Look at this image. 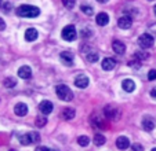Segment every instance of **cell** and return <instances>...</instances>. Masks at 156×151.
<instances>
[{
  "instance_id": "6da1fadb",
  "label": "cell",
  "mask_w": 156,
  "mask_h": 151,
  "mask_svg": "<svg viewBox=\"0 0 156 151\" xmlns=\"http://www.w3.org/2000/svg\"><path fill=\"white\" fill-rule=\"evenodd\" d=\"M40 14V10L35 6H29V4H22L17 8V15L22 18H35Z\"/></svg>"
},
{
  "instance_id": "7a4b0ae2",
  "label": "cell",
  "mask_w": 156,
  "mask_h": 151,
  "mask_svg": "<svg viewBox=\"0 0 156 151\" xmlns=\"http://www.w3.org/2000/svg\"><path fill=\"white\" fill-rule=\"evenodd\" d=\"M55 92H57V95H58V98L61 99V100H64V102H69V100L73 99V92L69 89V87H66V85H64V84L57 85Z\"/></svg>"
},
{
  "instance_id": "3957f363",
  "label": "cell",
  "mask_w": 156,
  "mask_h": 151,
  "mask_svg": "<svg viewBox=\"0 0 156 151\" xmlns=\"http://www.w3.org/2000/svg\"><path fill=\"white\" fill-rule=\"evenodd\" d=\"M153 43H155V39H153L151 35H148V33H144V35H141L138 37V44L142 49L151 48V47L153 45Z\"/></svg>"
},
{
  "instance_id": "277c9868",
  "label": "cell",
  "mask_w": 156,
  "mask_h": 151,
  "mask_svg": "<svg viewBox=\"0 0 156 151\" xmlns=\"http://www.w3.org/2000/svg\"><path fill=\"white\" fill-rule=\"evenodd\" d=\"M76 29H75L73 25H68L62 29V39L66 41H73L76 39Z\"/></svg>"
},
{
  "instance_id": "5b68a950",
  "label": "cell",
  "mask_w": 156,
  "mask_h": 151,
  "mask_svg": "<svg viewBox=\"0 0 156 151\" xmlns=\"http://www.w3.org/2000/svg\"><path fill=\"white\" fill-rule=\"evenodd\" d=\"M118 25H119V28L120 29H130L131 28V25H133V19H131V17H127V15H123V17H120L119 18V21H118Z\"/></svg>"
},
{
  "instance_id": "8992f818",
  "label": "cell",
  "mask_w": 156,
  "mask_h": 151,
  "mask_svg": "<svg viewBox=\"0 0 156 151\" xmlns=\"http://www.w3.org/2000/svg\"><path fill=\"white\" fill-rule=\"evenodd\" d=\"M88 84H90V80H88V77L86 74H79L75 79V85L77 88H86L88 87Z\"/></svg>"
},
{
  "instance_id": "52a82bcc",
  "label": "cell",
  "mask_w": 156,
  "mask_h": 151,
  "mask_svg": "<svg viewBox=\"0 0 156 151\" xmlns=\"http://www.w3.org/2000/svg\"><path fill=\"white\" fill-rule=\"evenodd\" d=\"M104 113H105V117H108L109 119H119V116H120L119 111L112 106H106L104 109Z\"/></svg>"
},
{
  "instance_id": "ba28073f",
  "label": "cell",
  "mask_w": 156,
  "mask_h": 151,
  "mask_svg": "<svg viewBox=\"0 0 156 151\" xmlns=\"http://www.w3.org/2000/svg\"><path fill=\"white\" fill-rule=\"evenodd\" d=\"M39 109H40V111L44 116H47V114H50L51 111H53V103H51L50 100H43V102H40V105H39Z\"/></svg>"
},
{
  "instance_id": "9c48e42d",
  "label": "cell",
  "mask_w": 156,
  "mask_h": 151,
  "mask_svg": "<svg viewBox=\"0 0 156 151\" xmlns=\"http://www.w3.org/2000/svg\"><path fill=\"white\" fill-rule=\"evenodd\" d=\"M142 128L145 129V131H152L153 128H155V119L152 118V117L147 116L144 117V119H142Z\"/></svg>"
},
{
  "instance_id": "30bf717a",
  "label": "cell",
  "mask_w": 156,
  "mask_h": 151,
  "mask_svg": "<svg viewBox=\"0 0 156 151\" xmlns=\"http://www.w3.org/2000/svg\"><path fill=\"white\" fill-rule=\"evenodd\" d=\"M18 76H20L21 79L28 80V79H30V77H32V70H30L29 66H22V67H20V69H18Z\"/></svg>"
},
{
  "instance_id": "8fae6325",
  "label": "cell",
  "mask_w": 156,
  "mask_h": 151,
  "mask_svg": "<svg viewBox=\"0 0 156 151\" xmlns=\"http://www.w3.org/2000/svg\"><path fill=\"white\" fill-rule=\"evenodd\" d=\"M14 113L20 117L27 116L28 114V106L25 105V103H18V105H15V107H14Z\"/></svg>"
},
{
  "instance_id": "7c38bea8",
  "label": "cell",
  "mask_w": 156,
  "mask_h": 151,
  "mask_svg": "<svg viewBox=\"0 0 156 151\" xmlns=\"http://www.w3.org/2000/svg\"><path fill=\"white\" fill-rule=\"evenodd\" d=\"M112 48H113V51H115L116 54H120V55H123L124 52H126V45H124L122 41H119V40H115L112 43Z\"/></svg>"
},
{
  "instance_id": "4fadbf2b",
  "label": "cell",
  "mask_w": 156,
  "mask_h": 151,
  "mask_svg": "<svg viewBox=\"0 0 156 151\" xmlns=\"http://www.w3.org/2000/svg\"><path fill=\"white\" fill-rule=\"evenodd\" d=\"M101 66H102L104 70H112L116 66V61L113 58H105L101 62Z\"/></svg>"
},
{
  "instance_id": "5bb4252c",
  "label": "cell",
  "mask_w": 156,
  "mask_h": 151,
  "mask_svg": "<svg viewBox=\"0 0 156 151\" xmlns=\"http://www.w3.org/2000/svg\"><path fill=\"white\" fill-rule=\"evenodd\" d=\"M61 61H62V63L66 65V66H72V65H73V55H72L69 51L62 52L61 54Z\"/></svg>"
},
{
  "instance_id": "9a60e30c",
  "label": "cell",
  "mask_w": 156,
  "mask_h": 151,
  "mask_svg": "<svg viewBox=\"0 0 156 151\" xmlns=\"http://www.w3.org/2000/svg\"><path fill=\"white\" fill-rule=\"evenodd\" d=\"M122 88H123L126 92H133V91L136 89V82L130 79H126L123 82H122Z\"/></svg>"
},
{
  "instance_id": "2e32d148",
  "label": "cell",
  "mask_w": 156,
  "mask_h": 151,
  "mask_svg": "<svg viewBox=\"0 0 156 151\" xmlns=\"http://www.w3.org/2000/svg\"><path fill=\"white\" fill-rule=\"evenodd\" d=\"M116 146H118L119 150H126V148L130 147V142L126 136H120L118 140H116Z\"/></svg>"
},
{
  "instance_id": "e0dca14e",
  "label": "cell",
  "mask_w": 156,
  "mask_h": 151,
  "mask_svg": "<svg viewBox=\"0 0 156 151\" xmlns=\"http://www.w3.org/2000/svg\"><path fill=\"white\" fill-rule=\"evenodd\" d=\"M95 22H97L100 26H105V25H108V22H109V15L106 14V12H100V14L97 15Z\"/></svg>"
},
{
  "instance_id": "ac0fdd59",
  "label": "cell",
  "mask_w": 156,
  "mask_h": 151,
  "mask_svg": "<svg viewBox=\"0 0 156 151\" xmlns=\"http://www.w3.org/2000/svg\"><path fill=\"white\" fill-rule=\"evenodd\" d=\"M37 30L33 29V28H29V29H27V32H25V40L27 41H35L36 39H37Z\"/></svg>"
},
{
  "instance_id": "d6986e66",
  "label": "cell",
  "mask_w": 156,
  "mask_h": 151,
  "mask_svg": "<svg viewBox=\"0 0 156 151\" xmlns=\"http://www.w3.org/2000/svg\"><path fill=\"white\" fill-rule=\"evenodd\" d=\"M3 84L6 88H14L15 84H17V81H15V79H12V77H7V79L3 81Z\"/></svg>"
},
{
  "instance_id": "ffe728a7",
  "label": "cell",
  "mask_w": 156,
  "mask_h": 151,
  "mask_svg": "<svg viewBox=\"0 0 156 151\" xmlns=\"http://www.w3.org/2000/svg\"><path fill=\"white\" fill-rule=\"evenodd\" d=\"M148 56L149 55H148L145 51H137V52L134 54V59H136V61H144V59H147Z\"/></svg>"
},
{
  "instance_id": "44dd1931",
  "label": "cell",
  "mask_w": 156,
  "mask_h": 151,
  "mask_svg": "<svg viewBox=\"0 0 156 151\" xmlns=\"http://www.w3.org/2000/svg\"><path fill=\"white\" fill-rule=\"evenodd\" d=\"M62 116H64L65 119H72L75 117V110H72V109H65Z\"/></svg>"
},
{
  "instance_id": "7402d4cb",
  "label": "cell",
  "mask_w": 156,
  "mask_h": 151,
  "mask_svg": "<svg viewBox=\"0 0 156 151\" xmlns=\"http://www.w3.org/2000/svg\"><path fill=\"white\" fill-rule=\"evenodd\" d=\"M80 10H82L83 12H84L86 15H88V17H90V15H93V7L91 6H87V4H82V6H80Z\"/></svg>"
},
{
  "instance_id": "603a6c76",
  "label": "cell",
  "mask_w": 156,
  "mask_h": 151,
  "mask_svg": "<svg viewBox=\"0 0 156 151\" xmlns=\"http://www.w3.org/2000/svg\"><path fill=\"white\" fill-rule=\"evenodd\" d=\"M46 124H47V118L46 117H37L36 118V126L37 128H43Z\"/></svg>"
},
{
  "instance_id": "cb8c5ba5",
  "label": "cell",
  "mask_w": 156,
  "mask_h": 151,
  "mask_svg": "<svg viewBox=\"0 0 156 151\" xmlns=\"http://www.w3.org/2000/svg\"><path fill=\"white\" fill-rule=\"evenodd\" d=\"M77 143H79V146H82V147H86V146H88V143H90V139H88L87 136H80V137H77Z\"/></svg>"
},
{
  "instance_id": "d4e9b609",
  "label": "cell",
  "mask_w": 156,
  "mask_h": 151,
  "mask_svg": "<svg viewBox=\"0 0 156 151\" xmlns=\"http://www.w3.org/2000/svg\"><path fill=\"white\" fill-rule=\"evenodd\" d=\"M20 142H21V144H24V146L30 144V143H32V140H30L29 133H27V135H22V136H21V139H20Z\"/></svg>"
},
{
  "instance_id": "484cf974",
  "label": "cell",
  "mask_w": 156,
  "mask_h": 151,
  "mask_svg": "<svg viewBox=\"0 0 156 151\" xmlns=\"http://www.w3.org/2000/svg\"><path fill=\"white\" fill-rule=\"evenodd\" d=\"M105 143V137L102 135H95L94 136V144L95 146H102Z\"/></svg>"
},
{
  "instance_id": "4316f807",
  "label": "cell",
  "mask_w": 156,
  "mask_h": 151,
  "mask_svg": "<svg viewBox=\"0 0 156 151\" xmlns=\"http://www.w3.org/2000/svg\"><path fill=\"white\" fill-rule=\"evenodd\" d=\"M87 61L91 62V63L97 62V61H98V54H97V52H88V54H87Z\"/></svg>"
},
{
  "instance_id": "83f0119b",
  "label": "cell",
  "mask_w": 156,
  "mask_h": 151,
  "mask_svg": "<svg viewBox=\"0 0 156 151\" xmlns=\"http://www.w3.org/2000/svg\"><path fill=\"white\" fill-rule=\"evenodd\" d=\"M29 136H30L32 143H39V142H40V135H39L37 132H30Z\"/></svg>"
},
{
  "instance_id": "f1b7e54d",
  "label": "cell",
  "mask_w": 156,
  "mask_h": 151,
  "mask_svg": "<svg viewBox=\"0 0 156 151\" xmlns=\"http://www.w3.org/2000/svg\"><path fill=\"white\" fill-rule=\"evenodd\" d=\"M62 4H64L66 8H73L75 7V0H62Z\"/></svg>"
},
{
  "instance_id": "f546056e",
  "label": "cell",
  "mask_w": 156,
  "mask_h": 151,
  "mask_svg": "<svg viewBox=\"0 0 156 151\" xmlns=\"http://www.w3.org/2000/svg\"><path fill=\"white\" fill-rule=\"evenodd\" d=\"M148 80H151V81L156 80V70L155 69H152L149 73H148Z\"/></svg>"
},
{
  "instance_id": "4dcf8cb0",
  "label": "cell",
  "mask_w": 156,
  "mask_h": 151,
  "mask_svg": "<svg viewBox=\"0 0 156 151\" xmlns=\"http://www.w3.org/2000/svg\"><path fill=\"white\" fill-rule=\"evenodd\" d=\"M131 147H133V150L134 151H142V146L140 144V143H134Z\"/></svg>"
},
{
  "instance_id": "1f68e13d",
  "label": "cell",
  "mask_w": 156,
  "mask_h": 151,
  "mask_svg": "<svg viewBox=\"0 0 156 151\" xmlns=\"http://www.w3.org/2000/svg\"><path fill=\"white\" fill-rule=\"evenodd\" d=\"M4 29H6V22L0 18V32H2V30H4Z\"/></svg>"
},
{
  "instance_id": "d6a6232c",
  "label": "cell",
  "mask_w": 156,
  "mask_h": 151,
  "mask_svg": "<svg viewBox=\"0 0 156 151\" xmlns=\"http://www.w3.org/2000/svg\"><path fill=\"white\" fill-rule=\"evenodd\" d=\"M35 151H51V150H50V148H47V147H43V146H39Z\"/></svg>"
},
{
  "instance_id": "836d02e7",
  "label": "cell",
  "mask_w": 156,
  "mask_h": 151,
  "mask_svg": "<svg viewBox=\"0 0 156 151\" xmlns=\"http://www.w3.org/2000/svg\"><path fill=\"white\" fill-rule=\"evenodd\" d=\"M82 35H83V37H88V36H91V32H90V30H87V29H84L82 32Z\"/></svg>"
},
{
  "instance_id": "e575fe53",
  "label": "cell",
  "mask_w": 156,
  "mask_h": 151,
  "mask_svg": "<svg viewBox=\"0 0 156 151\" xmlns=\"http://www.w3.org/2000/svg\"><path fill=\"white\" fill-rule=\"evenodd\" d=\"M10 6H11L10 3H6V4H4V10H6V11H9V10H10Z\"/></svg>"
},
{
  "instance_id": "d590c367",
  "label": "cell",
  "mask_w": 156,
  "mask_h": 151,
  "mask_svg": "<svg viewBox=\"0 0 156 151\" xmlns=\"http://www.w3.org/2000/svg\"><path fill=\"white\" fill-rule=\"evenodd\" d=\"M151 95H152L153 98H156V88H153V89L151 91Z\"/></svg>"
},
{
  "instance_id": "8d00e7d4",
  "label": "cell",
  "mask_w": 156,
  "mask_h": 151,
  "mask_svg": "<svg viewBox=\"0 0 156 151\" xmlns=\"http://www.w3.org/2000/svg\"><path fill=\"white\" fill-rule=\"evenodd\" d=\"M98 3H106V2H108V0H97Z\"/></svg>"
},
{
  "instance_id": "74e56055",
  "label": "cell",
  "mask_w": 156,
  "mask_h": 151,
  "mask_svg": "<svg viewBox=\"0 0 156 151\" xmlns=\"http://www.w3.org/2000/svg\"><path fill=\"white\" fill-rule=\"evenodd\" d=\"M153 11H155V15H156V6L153 7Z\"/></svg>"
},
{
  "instance_id": "f35d334b",
  "label": "cell",
  "mask_w": 156,
  "mask_h": 151,
  "mask_svg": "<svg viewBox=\"0 0 156 151\" xmlns=\"http://www.w3.org/2000/svg\"><path fill=\"white\" fill-rule=\"evenodd\" d=\"M152 151H156V148H152Z\"/></svg>"
},
{
  "instance_id": "ab89813d",
  "label": "cell",
  "mask_w": 156,
  "mask_h": 151,
  "mask_svg": "<svg viewBox=\"0 0 156 151\" xmlns=\"http://www.w3.org/2000/svg\"><path fill=\"white\" fill-rule=\"evenodd\" d=\"M0 6H2V0H0Z\"/></svg>"
},
{
  "instance_id": "60d3db41",
  "label": "cell",
  "mask_w": 156,
  "mask_h": 151,
  "mask_svg": "<svg viewBox=\"0 0 156 151\" xmlns=\"http://www.w3.org/2000/svg\"><path fill=\"white\" fill-rule=\"evenodd\" d=\"M10 151H14V150H10Z\"/></svg>"
}]
</instances>
